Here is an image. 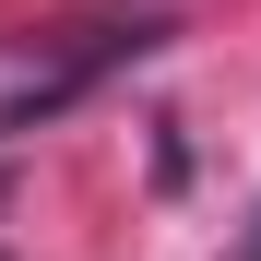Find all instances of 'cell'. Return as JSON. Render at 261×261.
<instances>
[{
	"instance_id": "1",
	"label": "cell",
	"mask_w": 261,
	"mask_h": 261,
	"mask_svg": "<svg viewBox=\"0 0 261 261\" xmlns=\"http://www.w3.org/2000/svg\"><path fill=\"white\" fill-rule=\"evenodd\" d=\"M143 48H154L143 24H107L95 48H60V60H24L12 83H0V143H12V130H36V119H60V107L83 95V83H107L119 60H143Z\"/></svg>"
}]
</instances>
